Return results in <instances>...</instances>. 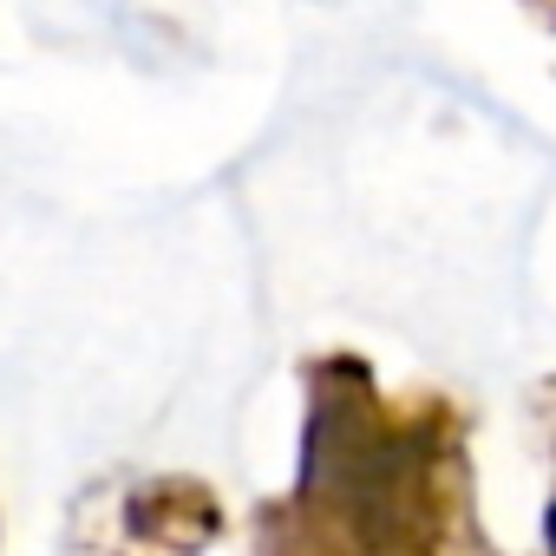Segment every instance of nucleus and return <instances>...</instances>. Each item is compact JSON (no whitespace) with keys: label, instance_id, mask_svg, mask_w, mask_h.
Segmentation results:
<instances>
[{"label":"nucleus","instance_id":"3","mask_svg":"<svg viewBox=\"0 0 556 556\" xmlns=\"http://www.w3.org/2000/svg\"><path fill=\"white\" fill-rule=\"evenodd\" d=\"M530 419H536V439H543V458H549V497H543L536 556H556V380H543V387L530 393Z\"/></svg>","mask_w":556,"mask_h":556},{"label":"nucleus","instance_id":"4","mask_svg":"<svg viewBox=\"0 0 556 556\" xmlns=\"http://www.w3.org/2000/svg\"><path fill=\"white\" fill-rule=\"evenodd\" d=\"M523 8H530V14H536V21H543L549 34H556V0H523Z\"/></svg>","mask_w":556,"mask_h":556},{"label":"nucleus","instance_id":"1","mask_svg":"<svg viewBox=\"0 0 556 556\" xmlns=\"http://www.w3.org/2000/svg\"><path fill=\"white\" fill-rule=\"evenodd\" d=\"M255 556H491L471 419L452 393H393L367 354L302 361L295 484L255 504Z\"/></svg>","mask_w":556,"mask_h":556},{"label":"nucleus","instance_id":"2","mask_svg":"<svg viewBox=\"0 0 556 556\" xmlns=\"http://www.w3.org/2000/svg\"><path fill=\"white\" fill-rule=\"evenodd\" d=\"M118 517L131 543L164 556H197L223 536V504L203 478H144L138 491H125Z\"/></svg>","mask_w":556,"mask_h":556}]
</instances>
